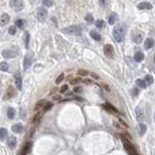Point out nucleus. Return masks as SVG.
I'll return each instance as SVG.
<instances>
[{
  "instance_id": "1",
  "label": "nucleus",
  "mask_w": 155,
  "mask_h": 155,
  "mask_svg": "<svg viewBox=\"0 0 155 155\" xmlns=\"http://www.w3.org/2000/svg\"><path fill=\"white\" fill-rule=\"evenodd\" d=\"M126 30L127 28L125 26V24H119L116 25L113 28V37L117 42H122L125 38V34H126Z\"/></svg>"
},
{
  "instance_id": "2",
  "label": "nucleus",
  "mask_w": 155,
  "mask_h": 155,
  "mask_svg": "<svg viewBox=\"0 0 155 155\" xmlns=\"http://www.w3.org/2000/svg\"><path fill=\"white\" fill-rule=\"evenodd\" d=\"M62 32L65 33V34L79 36L82 33V29H81V28H80L79 25H70V26H68V28H63Z\"/></svg>"
},
{
  "instance_id": "3",
  "label": "nucleus",
  "mask_w": 155,
  "mask_h": 155,
  "mask_svg": "<svg viewBox=\"0 0 155 155\" xmlns=\"http://www.w3.org/2000/svg\"><path fill=\"white\" fill-rule=\"evenodd\" d=\"M122 140H123L124 148H125L126 151L129 153V155H139L138 152H137V150L135 149V147L133 146L131 144V143L125 139V137H123V136H122Z\"/></svg>"
},
{
  "instance_id": "4",
  "label": "nucleus",
  "mask_w": 155,
  "mask_h": 155,
  "mask_svg": "<svg viewBox=\"0 0 155 155\" xmlns=\"http://www.w3.org/2000/svg\"><path fill=\"white\" fill-rule=\"evenodd\" d=\"M10 7L16 11V12H20L21 10L24 8V3L23 0H11L10 1Z\"/></svg>"
},
{
  "instance_id": "5",
  "label": "nucleus",
  "mask_w": 155,
  "mask_h": 155,
  "mask_svg": "<svg viewBox=\"0 0 155 155\" xmlns=\"http://www.w3.org/2000/svg\"><path fill=\"white\" fill-rule=\"evenodd\" d=\"M48 16V12L46 9L44 8H39L38 11H37V14H36V17H37V20L39 22H44L46 21Z\"/></svg>"
},
{
  "instance_id": "6",
  "label": "nucleus",
  "mask_w": 155,
  "mask_h": 155,
  "mask_svg": "<svg viewBox=\"0 0 155 155\" xmlns=\"http://www.w3.org/2000/svg\"><path fill=\"white\" fill-rule=\"evenodd\" d=\"M104 54L108 58H112L113 57V55H114V49L112 47V45L107 44V45L104 46Z\"/></svg>"
},
{
  "instance_id": "7",
  "label": "nucleus",
  "mask_w": 155,
  "mask_h": 155,
  "mask_svg": "<svg viewBox=\"0 0 155 155\" xmlns=\"http://www.w3.org/2000/svg\"><path fill=\"white\" fill-rule=\"evenodd\" d=\"M17 56L16 52L13 50H4L2 51V57L5 59H13Z\"/></svg>"
},
{
  "instance_id": "8",
  "label": "nucleus",
  "mask_w": 155,
  "mask_h": 155,
  "mask_svg": "<svg viewBox=\"0 0 155 155\" xmlns=\"http://www.w3.org/2000/svg\"><path fill=\"white\" fill-rule=\"evenodd\" d=\"M32 64V57L30 54H28L24 57V69H28V68H30V65Z\"/></svg>"
},
{
  "instance_id": "9",
  "label": "nucleus",
  "mask_w": 155,
  "mask_h": 155,
  "mask_svg": "<svg viewBox=\"0 0 155 155\" xmlns=\"http://www.w3.org/2000/svg\"><path fill=\"white\" fill-rule=\"evenodd\" d=\"M136 115H137V118L139 120V122H143L144 120V112H143V108L138 106L136 108Z\"/></svg>"
},
{
  "instance_id": "10",
  "label": "nucleus",
  "mask_w": 155,
  "mask_h": 155,
  "mask_svg": "<svg viewBox=\"0 0 155 155\" xmlns=\"http://www.w3.org/2000/svg\"><path fill=\"white\" fill-rule=\"evenodd\" d=\"M31 147H32V143H26L24 144V146L23 147V149H22L21 155H26L28 153H29V151L31 150Z\"/></svg>"
},
{
  "instance_id": "11",
  "label": "nucleus",
  "mask_w": 155,
  "mask_h": 155,
  "mask_svg": "<svg viewBox=\"0 0 155 155\" xmlns=\"http://www.w3.org/2000/svg\"><path fill=\"white\" fill-rule=\"evenodd\" d=\"M143 38V33H139V32H138V33H135L134 35L132 36V39H133V41H134L135 43H137V44L141 43Z\"/></svg>"
},
{
  "instance_id": "12",
  "label": "nucleus",
  "mask_w": 155,
  "mask_h": 155,
  "mask_svg": "<svg viewBox=\"0 0 155 155\" xmlns=\"http://www.w3.org/2000/svg\"><path fill=\"white\" fill-rule=\"evenodd\" d=\"M138 9L139 10H149V9L152 8V5L149 3V2H140L139 4H138Z\"/></svg>"
},
{
  "instance_id": "13",
  "label": "nucleus",
  "mask_w": 155,
  "mask_h": 155,
  "mask_svg": "<svg viewBox=\"0 0 155 155\" xmlns=\"http://www.w3.org/2000/svg\"><path fill=\"white\" fill-rule=\"evenodd\" d=\"M9 21H10V16L7 15V14H2L1 15V18H0V24L1 26H4L5 24H7Z\"/></svg>"
},
{
  "instance_id": "14",
  "label": "nucleus",
  "mask_w": 155,
  "mask_h": 155,
  "mask_svg": "<svg viewBox=\"0 0 155 155\" xmlns=\"http://www.w3.org/2000/svg\"><path fill=\"white\" fill-rule=\"evenodd\" d=\"M23 129H24V127L22 124H15L12 126V131L16 134H21L23 132Z\"/></svg>"
},
{
  "instance_id": "15",
  "label": "nucleus",
  "mask_w": 155,
  "mask_h": 155,
  "mask_svg": "<svg viewBox=\"0 0 155 155\" xmlns=\"http://www.w3.org/2000/svg\"><path fill=\"white\" fill-rule=\"evenodd\" d=\"M7 144H8V146L10 147V148H14L17 144L16 138H15V137H10V138L7 139Z\"/></svg>"
},
{
  "instance_id": "16",
  "label": "nucleus",
  "mask_w": 155,
  "mask_h": 155,
  "mask_svg": "<svg viewBox=\"0 0 155 155\" xmlns=\"http://www.w3.org/2000/svg\"><path fill=\"white\" fill-rule=\"evenodd\" d=\"M134 59H135V60L137 63H140V62H143V59H144V55H143V52H137L135 54Z\"/></svg>"
},
{
  "instance_id": "17",
  "label": "nucleus",
  "mask_w": 155,
  "mask_h": 155,
  "mask_svg": "<svg viewBox=\"0 0 155 155\" xmlns=\"http://www.w3.org/2000/svg\"><path fill=\"white\" fill-rule=\"evenodd\" d=\"M153 45H154V40L152 39V38H147L145 41H144V48L145 49H150L151 47H153Z\"/></svg>"
},
{
  "instance_id": "18",
  "label": "nucleus",
  "mask_w": 155,
  "mask_h": 155,
  "mask_svg": "<svg viewBox=\"0 0 155 155\" xmlns=\"http://www.w3.org/2000/svg\"><path fill=\"white\" fill-rule=\"evenodd\" d=\"M145 132H146V126H145L143 123H139V135L140 136V137H143V136L145 134Z\"/></svg>"
},
{
  "instance_id": "19",
  "label": "nucleus",
  "mask_w": 155,
  "mask_h": 155,
  "mask_svg": "<svg viewBox=\"0 0 155 155\" xmlns=\"http://www.w3.org/2000/svg\"><path fill=\"white\" fill-rule=\"evenodd\" d=\"M46 104H47V102H46L45 99H41V100H39L38 103H36V105H35V111L41 109V108L43 107V106H45Z\"/></svg>"
},
{
  "instance_id": "20",
  "label": "nucleus",
  "mask_w": 155,
  "mask_h": 155,
  "mask_svg": "<svg viewBox=\"0 0 155 155\" xmlns=\"http://www.w3.org/2000/svg\"><path fill=\"white\" fill-rule=\"evenodd\" d=\"M13 96H15V92H14V89H13L12 86H10L8 89V91L6 93V97H5V99H11Z\"/></svg>"
},
{
  "instance_id": "21",
  "label": "nucleus",
  "mask_w": 155,
  "mask_h": 155,
  "mask_svg": "<svg viewBox=\"0 0 155 155\" xmlns=\"http://www.w3.org/2000/svg\"><path fill=\"white\" fill-rule=\"evenodd\" d=\"M7 116L9 119H14L15 117V109L13 107H9L7 109Z\"/></svg>"
},
{
  "instance_id": "22",
  "label": "nucleus",
  "mask_w": 155,
  "mask_h": 155,
  "mask_svg": "<svg viewBox=\"0 0 155 155\" xmlns=\"http://www.w3.org/2000/svg\"><path fill=\"white\" fill-rule=\"evenodd\" d=\"M15 80H16V86L17 88L19 89V90H22V78H21L20 74L18 73L16 75V78H15Z\"/></svg>"
},
{
  "instance_id": "23",
  "label": "nucleus",
  "mask_w": 155,
  "mask_h": 155,
  "mask_svg": "<svg viewBox=\"0 0 155 155\" xmlns=\"http://www.w3.org/2000/svg\"><path fill=\"white\" fill-rule=\"evenodd\" d=\"M116 20H117V15L114 14V13H112L111 15L108 17V23H109L110 24H114Z\"/></svg>"
},
{
  "instance_id": "24",
  "label": "nucleus",
  "mask_w": 155,
  "mask_h": 155,
  "mask_svg": "<svg viewBox=\"0 0 155 155\" xmlns=\"http://www.w3.org/2000/svg\"><path fill=\"white\" fill-rule=\"evenodd\" d=\"M90 35H91V37L93 38V39L97 40V41L100 40V35H99V34L97 31H95V30H91V32H90Z\"/></svg>"
},
{
  "instance_id": "25",
  "label": "nucleus",
  "mask_w": 155,
  "mask_h": 155,
  "mask_svg": "<svg viewBox=\"0 0 155 155\" xmlns=\"http://www.w3.org/2000/svg\"><path fill=\"white\" fill-rule=\"evenodd\" d=\"M136 83H137V85H138L139 88H141V89H144V88L146 87V83H145V81H143V79H137Z\"/></svg>"
},
{
  "instance_id": "26",
  "label": "nucleus",
  "mask_w": 155,
  "mask_h": 155,
  "mask_svg": "<svg viewBox=\"0 0 155 155\" xmlns=\"http://www.w3.org/2000/svg\"><path fill=\"white\" fill-rule=\"evenodd\" d=\"M7 135H8L7 130H6L5 128H1V130H0V138H1V140H3V139L7 137Z\"/></svg>"
},
{
  "instance_id": "27",
  "label": "nucleus",
  "mask_w": 155,
  "mask_h": 155,
  "mask_svg": "<svg viewBox=\"0 0 155 155\" xmlns=\"http://www.w3.org/2000/svg\"><path fill=\"white\" fill-rule=\"evenodd\" d=\"M144 81H145V83H146V85H151V84L154 82V78L152 77L151 75H146L145 76V78H144Z\"/></svg>"
},
{
  "instance_id": "28",
  "label": "nucleus",
  "mask_w": 155,
  "mask_h": 155,
  "mask_svg": "<svg viewBox=\"0 0 155 155\" xmlns=\"http://www.w3.org/2000/svg\"><path fill=\"white\" fill-rule=\"evenodd\" d=\"M0 69L2 70V71H7L9 69V65L7 63H5V62H2L1 64H0Z\"/></svg>"
},
{
  "instance_id": "29",
  "label": "nucleus",
  "mask_w": 155,
  "mask_h": 155,
  "mask_svg": "<svg viewBox=\"0 0 155 155\" xmlns=\"http://www.w3.org/2000/svg\"><path fill=\"white\" fill-rule=\"evenodd\" d=\"M42 116H43V114H42L41 112L37 113L35 115V117H34V119H33V122H34V123H39L41 118H42Z\"/></svg>"
},
{
  "instance_id": "30",
  "label": "nucleus",
  "mask_w": 155,
  "mask_h": 155,
  "mask_svg": "<svg viewBox=\"0 0 155 155\" xmlns=\"http://www.w3.org/2000/svg\"><path fill=\"white\" fill-rule=\"evenodd\" d=\"M96 26L98 28H103L104 26V22L103 20H98L96 22Z\"/></svg>"
},
{
  "instance_id": "31",
  "label": "nucleus",
  "mask_w": 155,
  "mask_h": 155,
  "mask_svg": "<svg viewBox=\"0 0 155 155\" xmlns=\"http://www.w3.org/2000/svg\"><path fill=\"white\" fill-rule=\"evenodd\" d=\"M43 5L46 7H51L53 5V1L52 0H43Z\"/></svg>"
},
{
  "instance_id": "32",
  "label": "nucleus",
  "mask_w": 155,
  "mask_h": 155,
  "mask_svg": "<svg viewBox=\"0 0 155 155\" xmlns=\"http://www.w3.org/2000/svg\"><path fill=\"white\" fill-rule=\"evenodd\" d=\"M24 21L23 20H17L16 21V25L18 26L19 28H22L23 26H24Z\"/></svg>"
},
{
  "instance_id": "33",
  "label": "nucleus",
  "mask_w": 155,
  "mask_h": 155,
  "mask_svg": "<svg viewBox=\"0 0 155 155\" xmlns=\"http://www.w3.org/2000/svg\"><path fill=\"white\" fill-rule=\"evenodd\" d=\"M64 73H62V74H60L59 75V77L57 78V80H56V84H60L63 80H64Z\"/></svg>"
},
{
  "instance_id": "34",
  "label": "nucleus",
  "mask_w": 155,
  "mask_h": 155,
  "mask_svg": "<svg viewBox=\"0 0 155 155\" xmlns=\"http://www.w3.org/2000/svg\"><path fill=\"white\" fill-rule=\"evenodd\" d=\"M85 20L87 21L88 23H93V21H94V18L92 16L91 14H88L87 16L85 17Z\"/></svg>"
},
{
  "instance_id": "35",
  "label": "nucleus",
  "mask_w": 155,
  "mask_h": 155,
  "mask_svg": "<svg viewBox=\"0 0 155 155\" xmlns=\"http://www.w3.org/2000/svg\"><path fill=\"white\" fill-rule=\"evenodd\" d=\"M9 33H10L11 35H14V34L16 33V26H15V25L10 26V28H9Z\"/></svg>"
},
{
  "instance_id": "36",
  "label": "nucleus",
  "mask_w": 155,
  "mask_h": 155,
  "mask_svg": "<svg viewBox=\"0 0 155 155\" xmlns=\"http://www.w3.org/2000/svg\"><path fill=\"white\" fill-rule=\"evenodd\" d=\"M52 106H53L52 103H47V104L45 105V108H44V110H45V111H48V110H50V109H51Z\"/></svg>"
},
{
  "instance_id": "37",
  "label": "nucleus",
  "mask_w": 155,
  "mask_h": 155,
  "mask_svg": "<svg viewBox=\"0 0 155 155\" xmlns=\"http://www.w3.org/2000/svg\"><path fill=\"white\" fill-rule=\"evenodd\" d=\"M28 40H29V34L26 32V34H25V46L26 47H28Z\"/></svg>"
},
{
  "instance_id": "38",
  "label": "nucleus",
  "mask_w": 155,
  "mask_h": 155,
  "mask_svg": "<svg viewBox=\"0 0 155 155\" xmlns=\"http://www.w3.org/2000/svg\"><path fill=\"white\" fill-rule=\"evenodd\" d=\"M132 94H133V96H137L138 94H139V89H138V88H134V89H133V92H132Z\"/></svg>"
},
{
  "instance_id": "39",
  "label": "nucleus",
  "mask_w": 155,
  "mask_h": 155,
  "mask_svg": "<svg viewBox=\"0 0 155 155\" xmlns=\"http://www.w3.org/2000/svg\"><path fill=\"white\" fill-rule=\"evenodd\" d=\"M78 74H79V75H87L88 71L87 70H79V71H78Z\"/></svg>"
},
{
  "instance_id": "40",
  "label": "nucleus",
  "mask_w": 155,
  "mask_h": 155,
  "mask_svg": "<svg viewBox=\"0 0 155 155\" xmlns=\"http://www.w3.org/2000/svg\"><path fill=\"white\" fill-rule=\"evenodd\" d=\"M68 85H64L63 87L60 88V92H62V93H64V92H65V91H66V90H68Z\"/></svg>"
},
{
  "instance_id": "41",
  "label": "nucleus",
  "mask_w": 155,
  "mask_h": 155,
  "mask_svg": "<svg viewBox=\"0 0 155 155\" xmlns=\"http://www.w3.org/2000/svg\"><path fill=\"white\" fill-rule=\"evenodd\" d=\"M99 4L102 6H105V0H99Z\"/></svg>"
},
{
  "instance_id": "42",
  "label": "nucleus",
  "mask_w": 155,
  "mask_h": 155,
  "mask_svg": "<svg viewBox=\"0 0 155 155\" xmlns=\"http://www.w3.org/2000/svg\"><path fill=\"white\" fill-rule=\"evenodd\" d=\"M79 80H80V79H78V78H77V79H74V80H73V81L71 82V84H75L76 82H79Z\"/></svg>"
},
{
  "instance_id": "43",
  "label": "nucleus",
  "mask_w": 155,
  "mask_h": 155,
  "mask_svg": "<svg viewBox=\"0 0 155 155\" xmlns=\"http://www.w3.org/2000/svg\"><path fill=\"white\" fill-rule=\"evenodd\" d=\"M74 92H80V87L74 88Z\"/></svg>"
},
{
  "instance_id": "44",
  "label": "nucleus",
  "mask_w": 155,
  "mask_h": 155,
  "mask_svg": "<svg viewBox=\"0 0 155 155\" xmlns=\"http://www.w3.org/2000/svg\"><path fill=\"white\" fill-rule=\"evenodd\" d=\"M60 99V97H59V96H56V97L54 98V99H56V100L57 99Z\"/></svg>"
},
{
  "instance_id": "45",
  "label": "nucleus",
  "mask_w": 155,
  "mask_h": 155,
  "mask_svg": "<svg viewBox=\"0 0 155 155\" xmlns=\"http://www.w3.org/2000/svg\"><path fill=\"white\" fill-rule=\"evenodd\" d=\"M92 76H94V77H95V78H99V77H98V76L96 75V74H92Z\"/></svg>"
},
{
  "instance_id": "46",
  "label": "nucleus",
  "mask_w": 155,
  "mask_h": 155,
  "mask_svg": "<svg viewBox=\"0 0 155 155\" xmlns=\"http://www.w3.org/2000/svg\"><path fill=\"white\" fill-rule=\"evenodd\" d=\"M154 121H155V113H154Z\"/></svg>"
},
{
  "instance_id": "47",
  "label": "nucleus",
  "mask_w": 155,
  "mask_h": 155,
  "mask_svg": "<svg viewBox=\"0 0 155 155\" xmlns=\"http://www.w3.org/2000/svg\"><path fill=\"white\" fill-rule=\"evenodd\" d=\"M154 63H155V57H154Z\"/></svg>"
}]
</instances>
